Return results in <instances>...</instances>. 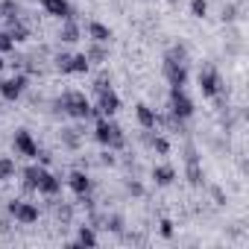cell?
<instances>
[{
    "mask_svg": "<svg viewBox=\"0 0 249 249\" xmlns=\"http://www.w3.org/2000/svg\"><path fill=\"white\" fill-rule=\"evenodd\" d=\"M94 138L108 147V150H123L126 138H123V129L117 123H111V117H97V126H94Z\"/></svg>",
    "mask_w": 249,
    "mask_h": 249,
    "instance_id": "6da1fadb",
    "label": "cell"
},
{
    "mask_svg": "<svg viewBox=\"0 0 249 249\" xmlns=\"http://www.w3.org/2000/svg\"><path fill=\"white\" fill-rule=\"evenodd\" d=\"M9 38H12V41H27V27H21L18 21H12V30H9Z\"/></svg>",
    "mask_w": 249,
    "mask_h": 249,
    "instance_id": "7402d4cb",
    "label": "cell"
},
{
    "mask_svg": "<svg viewBox=\"0 0 249 249\" xmlns=\"http://www.w3.org/2000/svg\"><path fill=\"white\" fill-rule=\"evenodd\" d=\"M170 111H173V117L185 120V117L194 114V100L182 88H170Z\"/></svg>",
    "mask_w": 249,
    "mask_h": 249,
    "instance_id": "277c9868",
    "label": "cell"
},
{
    "mask_svg": "<svg viewBox=\"0 0 249 249\" xmlns=\"http://www.w3.org/2000/svg\"><path fill=\"white\" fill-rule=\"evenodd\" d=\"M0 18H3V12H0Z\"/></svg>",
    "mask_w": 249,
    "mask_h": 249,
    "instance_id": "f1b7e54d",
    "label": "cell"
},
{
    "mask_svg": "<svg viewBox=\"0 0 249 249\" xmlns=\"http://www.w3.org/2000/svg\"><path fill=\"white\" fill-rule=\"evenodd\" d=\"M199 88H202V97H217L223 91V82H220V73L214 68H205L199 73Z\"/></svg>",
    "mask_w": 249,
    "mask_h": 249,
    "instance_id": "52a82bcc",
    "label": "cell"
},
{
    "mask_svg": "<svg viewBox=\"0 0 249 249\" xmlns=\"http://www.w3.org/2000/svg\"><path fill=\"white\" fill-rule=\"evenodd\" d=\"M97 94H100V100H97V108H91V114H97V117H111V114H117L120 97H117L111 88H100Z\"/></svg>",
    "mask_w": 249,
    "mask_h": 249,
    "instance_id": "3957f363",
    "label": "cell"
},
{
    "mask_svg": "<svg viewBox=\"0 0 249 249\" xmlns=\"http://www.w3.org/2000/svg\"><path fill=\"white\" fill-rule=\"evenodd\" d=\"M0 71H3V53H0Z\"/></svg>",
    "mask_w": 249,
    "mask_h": 249,
    "instance_id": "4316f807",
    "label": "cell"
},
{
    "mask_svg": "<svg viewBox=\"0 0 249 249\" xmlns=\"http://www.w3.org/2000/svg\"><path fill=\"white\" fill-rule=\"evenodd\" d=\"M38 3H47V0H38Z\"/></svg>",
    "mask_w": 249,
    "mask_h": 249,
    "instance_id": "83f0119b",
    "label": "cell"
},
{
    "mask_svg": "<svg viewBox=\"0 0 249 249\" xmlns=\"http://www.w3.org/2000/svg\"><path fill=\"white\" fill-rule=\"evenodd\" d=\"M62 108H65L71 117H76V120L91 117V103H88V97H85L82 91H68V94L62 97Z\"/></svg>",
    "mask_w": 249,
    "mask_h": 249,
    "instance_id": "7a4b0ae2",
    "label": "cell"
},
{
    "mask_svg": "<svg viewBox=\"0 0 249 249\" xmlns=\"http://www.w3.org/2000/svg\"><path fill=\"white\" fill-rule=\"evenodd\" d=\"M153 179H156V185H173V179H176V170H173V167H167V164H161V167H153Z\"/></svg>",
    "mask_w": 249,
    "mask_h": 249,
    "instance_id": "2e32d148",
    "label": "cell"
},
{
    "mask_svg": "<svg viewBox=\"0 0 249 249\" xmlns=\"http://www.w3.org/2000/svg\"><path fill=\"white\" fill-rule=\"evenodd\" d=\"M24 88H27V76H12V79H3V82H0V97L9 100V103H15V100L24 94Z\"/></svg>",
    "mask_w": 249,
    "mask_h": 249,
    "instance_id": "ba28073f",
    "label": "cell"
},
{
    "mask_svg": "<svg viewBox=\"0 0 249 249\" xmlns=\"http://www.w3.org/2000/svg\"><path fill=\"white\" fill-rule=\"evenodd\" d=\"M44 9H47V15H53V18H71V3L68 0H47L44 3Z\"/></svg>",
    "mask_w": 249,
    "mask_h": 249,
    "instance_id": "5bb4252c",
    "label": "cell"
},
{
    "mask_svg": "<svg viewBox=\"0 0 249 249\" xmlns=\"http://www.w3.org/2000/svg\"><path fill=\"white\" fill-rule=\"evenodd\" d=\"M164 76H167L170 88H182V85L188 82V68H185V62H176L173 56H167V62H164Z\"/></svg>",
    "mask_w": 249,
    "mask_h": 249,
    "instance_id": "5b68a950",
    "label": "cell"
},
{
    "mask_svg": "<svg viewBox=\"0 0 249 249\" xmlns=\"http://www.w3.org/2000/svg\"><path fill=\"white\" fill-rule=\"evenodd\" d=\"M135 114H138V123H141L144 129H156V123H159V117H156V111H153L150 106L138 103V106H135Z\"/></svg>",
    "mask_w": 249,
    "mask_h": 249,
    "instance_id": "4fadbf2b",
    "label": "cell"
},
{
    "mask_svg": "<svg viewBox=\"0 0 249 249\" xmlns=\"http://www.w3.org/2000/svg\"><path fill=\"white\" fill-rule=\"evenodd\" d=\"M15 176V161L12 159H0V182H6Z\"/></svg>",
    "mask_w": 249,
    "mask_h": 249,
    "instance_id": "ffe728a7",
    "label": "cell"
},
{
    "mask_svg": "<svg viewBox=\"0 0 249 249\" xmlns=\"http://www.w3.org/2000/svg\"><path fill=\"white\" fill-rule=\"evenodd\" d=\"M153 147H156V153H161V156L170 153V144H167L164 138H153Z\"/></svg>",
    "mask_w": 249,
    "mask_h": 249,
    "instance_id": "d4e9b609",
    "label": "cell"
},
{
    "mask_svg": "<svg viewBox=\"0 0 249 249\" xmlns=\"http://www.w3.org/2000/svg\"><path fill=\"white\" fill-rule=\"evenodd\" d=\"M41 176H44V167H27L24 170V182H27V188H36L38 191V182H41Z\"/></svg>",
    "mask_w": 249,
    "mask_h": 249,
    "instance_id": "e0dca14e",
    "label": "cell"
},
{
    "mask_svg": "<svg viewBox=\"0 0 249 249\" xmlns=\"http://www.w3.org/2000/svg\"><path fill=\"white\" fill-rule=\"evenodd\" d=\"M62 41H68V44L79 41V27H76L71 18H65V27H62Z\"/></svg>",
    "mask_w": 249,
    "mask_h": 249,
    "instance_id": "ac0fdd59",
    "label": "cell"
},
{
    "mask_svg": "<svg viewBox=\"0 0 249 249\" xmlns=\"http://www.w3.org/2000/svg\"><path fill=\"white\" fill-rule=\"evenodd\" d=\"M15 150H18L21 156H27V159H36V156H38V144L33 141V135H30L27 129H18V132H15Z\"/></svg>",
    "mask_w": 249,
    "mask_h": 249,
    "instance_id": "30bf717a",
    "label": "cell"
},
{
    "mask_svg": "<svg viewBox=\"0 0 249 249\" xmlns=\"http://www.w3.org/2000/svg\"><path fill=\"white\" fill-rule=\"evenodd\" d=\"M59 191H62V179H56L53 173L44 170V176H41V182H38V194H44V196H56Z\"/></svg>",
    "mask_w": 249,
    "mask_h": 249,
    "instance_id": "7c38bea8",
    "label": "cell"
},
{
    "mask_svg": "<svg viewBox=\"0 0 249 249\" xmlns=\"http://www.w3.org/2000/svg\"><path fill=\"white\" fill-rule=\"evenodd\" d=\"M15 47V41L9 38V33H0V53H9Z\"/></svg>",
    "mask_w": 249,
    "mask_h": 249,
    "instance_id": "cb8c5ba5",
    "label": "cell"
},
{
    "mask_svg": "<svg viewBox=\"0 0 249 249\" xmlns=\"http://www.w3.org/2000/svg\"><path fill=\"white\" fill-rule=\"evenodd\" d=\"M76 243H82V246H97V234H94L88 226H82V229H79V240H76Z\"/></svg>",
    "mask_w": 249,
    "mask_h": 249,
    "instance_id": "44dd1931",
    "label": "cell"
},
{
    "mask_svg": "<svg viewBox=\"0 0 249 249\" xmlns=\"http://www.w3.org/2000/svg\"><path fill=\"white\" fill-rule=\"evenodd\" d=\"M9 214H12L21 226L38 223V208H36L33 202H9Z\"/></svg>",
    "mask_w": 249,
    "mask_h": 249,
    "instance_id": "8992f818",
    "label": "cell"
},
{
    "mask_svg": "<svg viewBox=\"0 0 249 249\" xmlns=\"http://www.w3.org/2000/svg\"><path fill=\"white\" fill-rule=\"evenodd\" d=\"M88 56L85 53H79V56H62L59 59V71L62 73H85L88 71Z\"/></svg>",
    "mask_w": 249,
    "mask_h": 249,
    "instance_id": "9c48e42d",
    "label": "cell"
},
{
    "mask_svg": "<svg viewBox=\"0 0 249 249\" xmlns=\"http://www.w3.org/2000/svg\"><path fill=\"white\" fill-rule=\"evenodd\" d=\"M161 234L164 237H173V223L170 220H161Z\"/></svg>",
    "mask_w": 249,
    "mask_h": 249,
    "instance_id": "484cf974",
    "label": "cell"
},
{
    "mask_svg": "<svg viewBox=\"0 0 249 249\" xmlns=\"http://www.w3.org/2000/svg\"><path fill=\"white\" fill-rule=\"evenodd\" d=\"M188 176H191L194 185L202 182V173H199V164H196V153H188Z\"/></svg>",
    "mask_w": 249,
    "mask_h": 249,
    "instance_id": "d6986e66",
    "label": "cell"
},
{
    "mask_svg": "<svg viewBox=\"0 0 249 249\" xmlns=\"http://www.w3.org/2000/svg\"><path fill=\"white\" fill-rule=\"evenodd\" d=\"M88 36L97 41V44H108V38H111V30L106 27V24H100V21H94L91 27H88Z\"/></svg>",
    "mask_w": 249,
    "mask_h": 249,
    "instance_id": "9a60e30c",
    "label": "cell"
},
{
    "mask_svg": "<svg viewBox=\"0 0 249 249\" xmlns=\"http://www.w3.org/2000/svg\"><path fill=\"white\" fill-rule=\"evenodd\" d=\"M68 185H71V191H73L76 196H85V194L91 191V179H88L85 173H79V170H73V173L68 176Z\"/></svg>",
    "mask_w": 249,
    "mask_h": 249,
    "instance_id": "8fae6325",
    "label": "cell"
},
{
    "mask_svg": "<svg viewBox=\"0 0 249 249\" xmlns=\"http://www.w3.org/2000/svg\"><path fill=\"white\" fill-rule=\"evenodd\" d=\"M191 12H194L196 18H205V12H208V3H205V0H191Z\"/></svg>",
    "mask_w": 249,
    "mask_h": 249,
    "instance_id": "603a6c76",
    "label": "cell"
}]
</instances>
